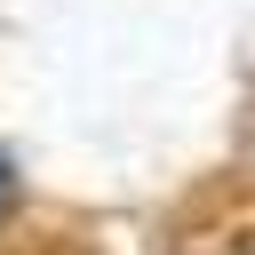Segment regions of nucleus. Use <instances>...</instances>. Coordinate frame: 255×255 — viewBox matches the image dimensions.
Instances as JSON below:
<instances>
[{
    "instance_id": "f257e3e1",
    "label": "nucleus",
    "mask_w": 255,
    "mask_h": 255,
    "mask_svg": "<svg viewBox=\"0 0 255 255\" xmlns=\"http://www.w3.org/2000/svg\"><path fill=\"white\" fill-rule=\"evenodd\" d=\"M16 199H24V183H16V159H8V151H0V223H8V215H16Z\"/></svg>"
}]
</instances>
